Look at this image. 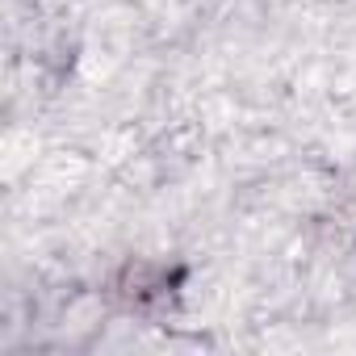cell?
<instances>
[{"instance_id": "6da1fadb", "label": "cell", "mask_w": 356, "mask_h": 356, "mask_svg": "<svg viewBox=\"0 0 356 356\" xmlns=\"http://www.w3.org/2000/svg\"><path fill=\"white\" fill-rule=\"evenodd\" d=\"M185 281V268H168V264H155V260H126L113 277H109V293L126 306V310H155L163 306L176 285Z\"/></svg>"}]
</instances>
